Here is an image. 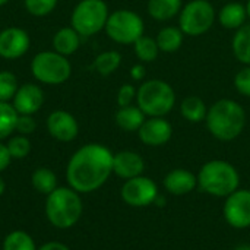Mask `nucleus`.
<instances>
[{"instance_id": "nucleus-2", "label": "nucleus", "mask_w": 250, "mask_h": 250, "mask_svg": "<svg viewBox=\"0 0 250 250\" xmlns=\"http://www.w3.org/2000/svg\"><path fill=\"white\" fill-rule=\"evenodd\" d=\"M205 123L215 139L231 142L242 135L246 126V111L237 101L221 98L208 108Z\"/></svg>"}, {"instance_id": "nucleus-1", "label": "nucleus", "mask_w": 250, "mask_h": 250, "mask_svg": "<svg viewBox=\"0 0 250 250\" xmlns=\"http://www.w3.org/2000/svg\"><path fill=\"white\" fill-rule=\"evenodd\" d=\"M113 152L100 144L81 146L69 160L66 179L78 193H89L100 189L113 173Z\"/></svg>"}, {"instance_id": "nucleus-36", "label": "nucleus", "mask_w": 250, "mask_h": 250, "mask_svg": "<svg viewBox=\"0 0 250 250\" xmlns=\"http://www.w3.org/2000/svg\"><path fill=\"white\" fill-rule=\"evenodd\" d=\"M129 75L133 81H144L145 75H146V70H145V66L142 63H138V64H133L129 70Z\"/></svg>"}, {"instance_id": "nucleus-31", "label": "nucleus", "mask_w": 250, "mask_h": 250, "mask_svg": "<svg viewBox=\"0 0 250 250\" xmlns=\"http://www.w3.org/2000/svg\"><path fill=\"white\" fill-rule=\"evenodd\" d=\"M6 146H7L10 157L16 158V160L28 157L31 152V142L25 135H16V136L10 138L6 144Z\"/></svg>"}, {"instance_id": "nucleus-11", "label": "nucleus", "mask_w": 250, "mask_h": 250, "mask_svg": "<svg viewBox=\"0 0 250 250\" xmlns=\"http://www.w3.org/2000/svg\"><path fill=\"white\" fill-rule=\"evenodd\" d=\"M224 217L234 229L250 227V190L237 189L227 196L224 204Z\"/></svg>"}, {"instance_id": "nucleus-38", "label": "nucleus", "mask_w": 250, "mask_h": 250, "mask_svg": "<svg viewBox=\"0 0 250 250\" xmlns=\"http://www.w3.org/2000/svg\"><path fill=\"white\" fill-rule=\"evenodd\" d=\"M37 250H70L66 245L63 243H59V242H48L45 245H42L40 249Z\"/></svg>"}, {"instance_id": "nucleus-10", "label": "nucleus", "mask_w": 250, "mask_h": 250, "mask_svg": "<svg viewBox=\"0 0 250 250\" xmlns=\"http://www.w3.org/2000/svg\"><path fill=\"white\" fill-rule=\"evenodd\" d=\"M122 199L133 207V208H144L151 205L158 198V188L155 182L145 176H138L129 179L122 186Z\"/></svg>"}, {"instance_id": "nucleus-25", "label": "nucleus", "mask_w": 250, "mask_h": 250, "mask_svg": "<svg viewBox=\"0 0 250 250\" xmlns=\"http://www.w3.org/2000/svg\"><path fill=\"white\" fill-rule=\"evenodd\" d=\"M122 64V54L116 50H107L100 53L94 60V69L101 76H110Z\"/></svg>"}, {"instance_id": "nucleus-35", "label": "nucleus", "mask_w": 250, "mask_h": 250, "mask_svg": "<svg viewBox=\"0 0 250 250\" xmlns=\"http://www.w3.org/2000/svg\"><path fill=\"white\" fill-rule=\"evenodd\" d=\"M35 129H37V123H35V120H34L32 116H28V114H19L18 116L15 130L19 135H25V136L26 135H31Z\"/></svg>"}, {"instance_id": "nucleus-19", "label": "nucleus", "mask_w": 250, "mask_h": 250, "mask_svg": "<svg viewBox=\"0 0 250 250\" xmlns=\"http://www.w3.org/2000/svg\"><path fill=\"white\" fill-rule=\"evenodd\" d=\"M51 44H53V50L56 53L69 57L79 50L81 35L72 26H63L54 34Z\"/></svg>"}, {"instance_id": "nucleus-17", "label": "nucleus", "mask_w": 250, "mask_h": 250, "mask_svg": "<svg viewBox=\"0 0 250 250\" xmlns=\"http://www.w3.org/2000/svg\"><path fill=\"white\" fill-rule=\"evenodd\" d=\"M164 188L174 196L190 193L198 186V176L185 168H174L164 177Z\"/></svg>"}, {"instance_id": "nucleus-9", "label": "nucleus", "mask_w": 250, "mask_h": 250, "mask_svg": "<svg viewBox=\"0 0 250 250\" xmlns=\"http://www.w3.org/2000/svg\"><path fill=\"white\" fill-rule=\"evenodd\" d=\"M217 12L209 0H190L179 13V28L185 35L201 37L215 23Z\"/></svg>"}, {"instance_id": "nucleus-21", "label": "nucleus", "mask_w": 250, "mask_h": 250, "mask_svg": "<svg viewBox=\"0 0 250 250\" xmlns=\"http://www.w3.org/2000/svg\"><path fill=\"white\" fill-rule=\"evenodd\" d=\"M145 114L138 105L119 107L114 119L116 125L125 132H138L142 123L145 122Z\"/></svg>"}, {"instance_id": "nucleus-23", "label": "nucleus", "mask_w": 250, "mask_h": 250, "mask_svg": "<svg viewBox=\"0 0 250 250\" xmlns=\"http://www.w3.org/2000/svg\"><path fill=\"white\" fill-rule=\"evenodd\" d=\"M180 113L185 120H188L190 123H201V122H205V119H207L208 107L201 97L189 95L182 101Z\"/></svg>"}, {"instance_id": "nucleus-39", "label": "nucleus", "mask_w": 250, "mask_h": 250, "mask_svg": "<svg viewBox=\"0 0 250 250\" xmlns=\"http://www.w3.org/2000/svg\"><path fill=\"white\" fill-rule=\"evenodd\" d=\"M4 188H6V185H4V180L0 177V196L4 193Z\"/></svg>"}, {"instance_id": "nucleus-24", "label": "nucleus", "mask_w": 250, "mask_h": 250, "mask_svg": "<svg viewBox=\"0 0 250 250\" xmlns=\"http://www.w3.org/2000/svg\"><path fill=\"white\" fill-rule=\"evenodd\" d=\"M183 38L185 34L182 32V29L179 26H164L160 29V32L157 34V44L160 51L163 53H176L177 50H180L182 44H183Z\"/></svg>"}, {"instance_id": "nucleus-15", "label": "nucleus", "mask_w": 250, "mask_h": 250, "mask_svg": "<svg viewBox=\"0 0 250 250\" xmlns=\"http://www.w3.org/2000/svg\"><path fill=\"white\" fill-rule=\"evenodd\" d=\"M44 100L45 97L41 86H38L37 83H23L19 85L12 100V105L15 107L18 114L34 116L44 105Z\"/></svg>"}, {"instance_id": "nucleus-13", "label": "nucleus", "mask_w": 250, "mask_h": 250, "mask_svg": "<svg viewBox=\"0 0 250 250\" xmlns=\"http://www.w3.org/2000/svg\"><path fill=\"white\" fill-rule=\"evenodd\" d=\"M47 129L51 138L59 142H70L79 133V125L73 114L64 110H56L47 117Z\"/></svg>"}, {"instance_id": "nucleus-14", "label": "nucleus", "mask_w": 250, "mask_h": 250, "mask_svg": "<svg viewBox=\"0 0 250 250\" xmlns=\"http://www.w3.org/2000/svg\"><path fill=\"white\" fill-rule=\"evenodd\" d=\"M173 135L171 123L164 117H148L138 130V136L142 144L148 146L166 145Z\"/></svg>"}, {"instance_id": "nucleus-5", "label": "nucleus", "mask_w": 250, "mask_h": 250, "mask_svg": "<svg viewBox=\"0 0 250 250\" xmlns=\"http://www.w3.org/2000/svg\"><path fill=\"white\" fill-rule=\"evenodd\" d=\"M136 105L146 117H166L176 105V92L168 82L149 79L138 88Z\"/></svg>"}, {"instance_id": "nucleus-32", "label": "nucleus", "mask_w": 250, "mask_h": 250, "mask_svg": "<svg viewBox=\"0 0 250 250\" xmlns=\"http://www.w3.org/2000/svg\"><path fill=\"white\" fill-rule=\"evenodd\" d=\"M57 1L59 0H25V9L29 15L42 18L56 9Z\"/></svg>"}, {"instance_id": "nucleus-16", "label": "nucleus", "mask_w": 250, "mask_h": 250, "mask_svg": "<svg viewBox=\"0 0 250 250\" xmlns=\"http://www.w3.org/2000/svg\"><path fill=\"white\" fill-rule=\"evenodd\" d=\"M145 170L144 158L133 151H120L113 155V173L125 180L142 176Z\"/></svg>"}, {"instance_id": "nucleus-27", "label": "nucleus", "mask_w": 250, "mask_h": 250, "mask_svg": "<svg viewBox=\"0 0 250 250\" xmlns=\"http://www.w3.org/2000/svg\"><path fill=\"white\" fill-rule=\"evenodd\" d=\"M133 50H135L136 57L142 63H151V62L157 60V57L160 54V48H158V44H157L155 38L146 37V35H142L133 44Z\"/></svg>"}, {"instance_id": "nucleus-40", "label": "nucleus", "mask_w": 250, "mask_h": 250, "mask_svg": "<svg viewBox=\"0 0 250 250\" xmlns=\"http://www.w3.org/2000/svg\"><path fill=\"white\" fill-rule=\"evenodd\" d=\"M245 6H246V12H248V19H250V0H248V3Z\"/></svg>"}, {"instance_id": "nucleus-6", "label": "nucleus", "mask_w": 250, "mask_h": 250, "mask_svg": "<svg viewBox=\"0 0 250 250\" xmlns=\"http://www.w3.org/2000/svg\"><path fill=\"white\" fill-rule=\"evenodd\" d=\"M32 76L44 85H62L72 75V64L66 56L53 51H40L31 62Z\"/></svg>"}, {"instance_id": "nucleus-22", "label": "nucleus", "mask_w": 250, "mask_h": 250, "mask_svg": "<svg viewBox=\"0 0 250 250\" xmlns=\"http://www.w3.org/2000/svg\"><path fill=\"white\" fill-rule=\"evenodd\" d=\"M231 50L239 63L243 66H250V23H245L234 32Z\"/></svg>"}, {"instance_id": "nucleus-29", "label": "nucleus", "mask_w": 250, "mask_h": 250, "mask_svg": "<svg viewBox=\"0 0 250 250\" xmlns=\"http://www.w3.org/2000/svg\"><path fill=\"white\" fill-rule=\"evenodd\" d=\"M3 250H37V246L28 233L16 230L4 237Z\"/></svg>"}, {"instance_id": "nucleus-3", "label": "nucleus", "mask_w": 250, "mask_h": 250, "mask_svg": "<svg viewBox=\"0 0 250 250\" xmlns=\"http://www.w3.org/2000/svg\"><path fill=\"white\" fill-rule=\"evenodd\" d=\"M240 176L233 164L224 160L205 163L198 173V186L208 195L227 198L239 189Z\"/></svg>"}, {"instance_id": "nucleus-41", "label": "nucleus", "mask_w": 250, "mask_h": 250, "mask_svg": "<svg viewBox=\"0 0 250 250\" xmlns=\"http://www.w3.org/2000/svg\"><path fill=\"white\" fill-rule=\"evenodd\" d=\"M234 250H250L249 245H243V246H239V248H236Z\"/></svg>"}, {"instance_id": "nucleus-34", "label": "nucleus", "mask_w": 250, "mask_h": 250, "mask_svg": "<svg viewBox=\"0 0 250 250\" xmlns=\"http://www.w3.org/2000/svg\"><path fill=\"white\" fill-rule=\"evenodd\" d=\"M136 92H138V89H136L132 83H125V85H122V86L119 88L117 97H116L117 105H119V107L132 105V103L136 100Z\"/></svg>"}, {"instance_id": "nucleus-20", "label": "nucleus", "mask_w": 250, "mask_h": 250, "mask_svg": "<svg viewBox=\"0 0 250 250\" xmlns=\"http://www.w3.org/2000/svg\"><path fill=\"white\" fill-rule=\"evenodd\" d=\"M183 7V0H148L146 10L148 15L160 22L173 19L180 13Z\"/></svg>"}, {"instance_id": "nucleus-4", "label": "nucleus", "mask_w": 250, "mask_h": 250, "mask_svg": "<svg viewBox=\"0 0 250 250\" xmlns=\"http://www.w3.org/2000/svg\"><path fill=\"white\" fill-rule=\"evenodd\" d=\"M82 201L72 188H57L47 195L45 215L57 229H70L82 217Z\"/></svg>"}, {"instance_id": "nucleus-18", "label": "nucleus", "mask_w": 250, "mask_h": 250, "mask_svg": "<svg viewBox=\"0 0 250 250\" xmlns=\"http://www.w3.org/2000/svg\"><path fill=\"white\" fill-rule=\"evenodd\" d=\"M217 19L223 28L237 31L248 21L246 6L242 3H237V1L227 3L217 12Z\"/></svg>"}, {"instance_id": "nucleus-37", "label": "nucleus", "mask_w": 250, "mask_h": 250, "mask_svg": "<svg viewBox=\"0 0 250 250\" xmlns=\"http://www.w3.org/2000/svg\"><path fill=\"white\" fill-rule=\"evenodd\" d=\"M10 160H12V157H10L9 151H7V146L0 142V173L9 167Z\"/></svg>"}, {"instance_id": "nucleus-26", "label": "nucleus", "mask_w": 250, "mask_h": 250, "mask_svg": "<svg viewBox=\"0 0 250 250\" xmlns=\"http://www.w3.org/2000/svg\"><path fill=\"white\" fill-rule=\"evenodd\" d=\"M31 182H32L34 189L42 195H50L53 190L57 189V177L54 171L45 167L37 168L31 176Z\"/></svg>"}, {"instance_id": "nucleus-33", "label": "nucleus", "mask_w": 250, "mask_h": 250, "mask_svg": "<svg viewBox=\"0 0 250 250\" xmlns=\"http://www.w3.org/2000/svg\"><path fill=\"white\" fill-rule=\"evenodd\" d=\"M233 83L239 94L250 98V66H245L234 75Z\"/></svg>"}, {"instance_id": "nucleus-12", "label": "nucleus", "mask_w": 250, "mask_h": 250, "mask_svg": "<svg viewBox=\"0 0 250 250\" xmlns=\"http://www.w3.org/2000/svg\"><path fill=\"white\" fill-rule=\"evenodd\" d=\"M31 47L29 34L18 26L4 28L0 31V57L6 60H16L26 54Z\"/></svg>"}, {"instance_id": "nucleus-8", "label": "nucleus", "mask_w": 250, "mask_h": 250, "mask_svg": "<svg viewBox=\"0 0 250 250\" xmlns=\"http://www.w3.org/2000/svg\"><path fill=\"white\" fill-rule=\"evenodd\" d=\"M107 37L123 45L135 44L145 32L144 19L130 9H117L108 15L105 28Z\"/></svg>"}, {"instance_id": "nucleus-42", "label": "nucleus", "mask_w": 250, "mask_h": 250, "mask_svg": "<svg viewBox=\"0 0 250 250\" xmlns=\"http://www.w3.org/2000/svg\"><path fill=\"white\" fill-rule=\"evenodd\" d=\"M9 1H10V0H0V7H1V6H4V4H7Z\"/></svg>"}, {"instance_id": "nucleus-30", "label": "nucleus", "mask_w": 250, "mask_h": 250, "mask_svg": "<svg viewBox=\"0 0 250 250\" xmlns=\"http://www.w3.org/2000/svg\"><path fill=\"white\" fill-rule=\"evenodd\" d=\"M18 88H19V83H18L16 75L9 70H1L0 72V101L10 103Z\"/></svg>"}, {"instance_id": "nucleus-28", "label": "nucleus", "mask_w": 250, "mask_h": 250, "mask_svg": "<svg viewBox=\"0 0 250 250\" xmlns=\"http://www.w3.org/2000/svg\"><path fill=\"white\" fill-rule=\"evenodd\" d=\"M18 111L10 103L0 101V141L9 138L16 127Z\"/></svg>"}, {"instance_id": "nucleus-7", "label": "nucleus", "mask_w": 250, "mask_h": 250, "mask_svg": "<svg viewBox=\"0 0 250 250\" xmlns=\"http://www.w3.org/2000/svg\"><path fill=\"white\" fill-rule=\"evenodd\" d=\"M108 15L104 0H81L72 12L70 23L81 37H91L105 28Z\"/></svg>"}]
</instances>
